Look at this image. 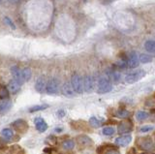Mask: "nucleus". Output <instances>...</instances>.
Segmentation results:
<instances>
[{"label": "nucleus", "instance_id": "obj_1", "mask_svg": "<svg viewBox=\"0 0 155 154\" xmlns=\"http://www.w3.org/2000/svg\"><path fill=\"white\" fill-rule=\"evenodd\" d=\"M113 89V84L110 83V80L107 76L101 77L98 80V85H97V92L99 94L108 93Z\"/></svg>", "mask_w": 155, "mask_h": 154}, {"label": "nucleus", "instance_id": "obj_2", "mask_svg": "<svg viewBox=\"0 0 155 154\" xmlns=\"http://www.w3.org/2000/svg\"><path fill=\"white\" fill-rule=\"evenodd\" d=\"M137 144L140 149H142V150H144V151H151L155 149V144L150 137L140 138L137 142Z\"/></svg>", "mask_w": 155, "mask_h": 154}, {"label": "nucleus", "instance_id": "obj_3", "mask_svg": "<svg viewBox=\"0 0 155 154\" xmlns=\"http://www.w3.org/2000/svg\"><path fill=\"white\" fill-rule=\"evenodd\" d=\"M71 84L73 88L76 91V93L81 94L84 92V80L79 74H74L71 78Z\"/></svg>", "mask_w": 155, "mask_h": 154}, {"label": "nucleus", "instance_id": "obj_4", "mask_svg": "<svg viewBox=\"0 0 155 154\" xmlns=\"http://www.w3.org/2000/svg\"><path fill=\"white\" fill-rule=\"evenodd\" d=\"M145 76V72L143 70H138L136 72H133V73L127 74L125 77V81L129 84H132L137 83L138 80H142L143 77Z\"/></svg>", "mask_w": 155, "mask_h": 154}, {"label": "nucleus", "instance_id": "obj_5", "mask_svg": "<svg viewBox=\"0 0 155 154\" xmlns=\"http://www.w3.org/2000/svg\"><path fill=\"white\" fill-rule=\"evenodd\" d=\"M59 90V80L56 78H51L47 81V87L46 91L48 94H56Z\"/></svg>", "mask_w": 155, "mask_h": 154}, {"label": "nucleus", "instance_id": "obj_6", "mask_svg": "<svg viewBox=\"0 0 155 154\" xmlns=\"http://www.w3.org/2000/svg\"><path fill=\"white\" fill-rule=\"evenodd\" d=\"M133 130V124L130 121H123L121 122L118 127H117V132L120 135H125V134H129L131 131Z\"/></svg>", "mask_w": 155, "mask_h": 154}, {"label": "nucleus", "instance_id": "obj_7", "mask_svg": "<svg viewBox=\"0 0 155 154\" xmlns=\"http://www.w3.org/2000/svg\"><path fill=\"white\" fill-rule=\"evenodd\" d=\"M12 125L19 133H25L28 130V124L25 120H23V119H18L15 122H13Z\"/></svg>", "mask_w": 155, "mask_h": 154}, {"label": "nucleus", "instance_id": "obj_8", "mask_svg": "<svg viewBox=\"0 0 155 154\" xmlns=\"http://www.w3.org/2000/svg\"><path fill=\"white\" fill-rule=\"evenodd\" d=\"M84 90L87 93H90L94 89V80L91 76H85L84 79Z\"/></svg>", "mask_w": 155, "mask_h": 154}, {"label": "nucleus", "instance_id": "obj_9", "mask_svg": "<svg viewBox=\"0 0 155 154\" xmlns=\"http://www.w3.org/2000/svg\"><path fill=\"white\" fill-rule=\"evenodd\" d=\"M140 63V58L138 54H136L135 51H132L131 54H129V57L127 59V64L129 68H136V67L139 66Z\"/></svg>", "mask_w": 155, "mask_h": 154}, {"label": "nucleus", "instance_id": "obj_10", "mask_svg": "<svg viewBox=\"0 0 155 154\" xmlns=\"http://www.w3.org/2000/svg\"><path fill=\"white\" fill-rule=\"evenodd\" d=\"M131 141H132V137H131V135L125 134V135H122L121 137H118L115 139V144L118 146H126L131 143Z\"/></svg>", "mask_w": 155, "mask_h": 154}, {"label": "nucleus", "instance_id": "obj_11", "mask_svg": "<svg viewBox=\"0 0 155 154\" xmlns=\"http://www.w3.org/2000/svg\"><path fill=\"white\" fill-rule=\"evenodd\" d=\"M62 93L64 96H66V97H74L76 94V91L73 88L71 83L66 81L62 86Z\"/></svg>", "mask_w": 155, "mask_h": 154}, {"label": "nucleus", "instance_id": "obj_12", "mask_svg": "<svg viewBox=\"0 0 155 154\" xmlns=\"http://www.w3.org/2000/svg\"><path fill=\"white\" fill-rule=\"evenodd\" d=\"M21 84L18 83V81H17L16 80H11L9 81V84H8V90H9V92L10 93H12V94H16L18 93L19 89H21Z\"/></svg>", "mask_w": 155, "mask_h": 154}, {"label": "nucleus", "instance_id": "obj_13", "mask_svg": "<svg viewBox=\"0 0 155 154\" xmlns=\"http://www.w3.org/2000/svg\"><path fill=\"white\" fill-rule=\"evenodd\" d=\"M46 87H47V80H45V78H44V77L38 78V80L35 83V89L38 91V92L43 93L44 91L46 90Z\"/></svg>", "mask_w": 155, "mask_h": 154}, {"label": "nucleus", "instance_id": "obj_14", "mask_svg": "<svg viewBox=\"0 0 155 154\" xmlns=\"http://www.w3.org/2000/svg\"><path fill=\"white\" fill-rule=\"evenodd\" d=\"M35 127L39 132H45L48 129V124L42 117H37L35 118Z\"/></svg>", "mask_w": 155, "mask_h": 154}, {"label": "nucleus", "instance_id": "obj_15", "mask_svg": "<svg viewBox=\"0 0 155 154\" xmlns=\"http://www.w3.org/2000/svg\"><path fill=\"white\" fill-rule=\"evenodd\" d=\"M11 73L13 75L14 80H16L17 81H18L21 84H23V80H22V78H21V71L19 70V68L18 66L11 67Z\"/></svg>", "mask_w": 155, "mask_h": 154}, {"label": "nucleus", "instance_id": "obj_16", "mask_svg": "<svg viewBox=\"0 0 155 154\" xmlns=\"http://www.w3.org/2000/svg\"><path fill=\"white\" fill-rule=\"evenodd\" d=\"M12 103L10 100L4 99V100H0V113H7L8 110L11 109Z\"/></svg>", "mask_w": 155, "mask_h": 154}, {"label": "nucleus", "instance_id": "obj_17", "mask_svg": "<svg viewBox=\"0 0 155 154\" xmlns=\"http://www.w3.org/2000/svg\"><path fill=\"white\" fill-rule=\"evenodd\" d=\"M107 77H108L110 80L115 81V83L120 80V74L118 73V72L110 70V69H109L108 71H107Z\"/></svg>", "mask_w": 155, "mask_h": 154}, {"label": "nucleus", "instance_id": "obj_18", "mask_svg": "<svg viewBox=\"0 0 155 154\" xmlns=\"http://www.w3.org/2000/svg\"><path fill=\"white\" fill-rule=\"evenodd\" d=\"M31 76H32V72L29 68H24L23 70H21V78H22L23 83H25V81H28L30 80Z\"/></svg>", "mask_w": 155, "mask_h": 154}, {"label": "nucleus", "instance_id": "obj_19", "mask_svg": "<svg viewBox=\"0 0 155 154\" xmlns=\"http://www.w3.org/2000/svg\"><path fill=\"white\" fill-rule=\"evenodd\" d=\"M78 143H79V144H81V146H88L92 142L89 137L81 135V136L78 137Z\"/></svg>", "mask_w": 155, "mask_h": 154}, {"label": "nucleus", "instance_id": "obj_20", "mask_svg": "<svg viewBox=\"0 0 155 154\" xmlns=\"http://www.w3.org/2000/svg\"><path fill=\"white\" fill-rule=\"evenodd\" d=\"M9 94H10V92L8 90V87L0 84V100L7 99L9 97Z\"/></svg>", "mask_w": 155, "mask_h": 154}, {"label": "nucleus", "instance_id": "obj_21", "mask_svg": "<svg viewBox=\"0 0 155 154\" xmlns=\"http://www.w3.org/2000/svg\"><path fill=\"white\" fill-rule=\"evenodd\" d=\"M62 147L66 150H70L75 147V142L73 139H66L62 143Z\"/></svg>", "mask_w": 155, "mask_h": 154}, {"label": "nucleus", "instance_id": "obj_22", "mask_svg": "<svg viewBox=\"0 0 155 154\" xmlns=\"http://www.w3.org/2000/svg\"><path fill=\"white\" fill-rule=\"evenodd\" d=\"M144 48L148 52H155V41L148 40L145 42Z\"/></svg>", "mask_w": 155, "mask_h": 154}, {"label": "nucleus", "instance_id": "obj_23", "mask_svg": "<svg viewBox=\"0 0 155 154\" xmlns=\"http://www.w3.org/2000/svg\"><path fill=\"white\" fill-rule=\"evenodd\" d=\"M136 118H137L139 121H143V120L148 118V113L143 112V110H140V112H138L137 114H136Z\"/></svg>", "mask_w": 155, "mask_h": 154}, {"label": "nucleus", "instance_id": "obj_24", "mask_svg": "<svg viewBox=\"0 0 155 154\" xmlns=\"http://www.w3.org/2000/svg\"><path fill=\"white\" fill-rule=\"evenodd\" d=\"M89 124H90V126H92L93 128H98L101 126V121L97 117L92 116L89 119Z\"/></svg>", "mask_w": 155, "mask_h": 154}, {"label": "nucleus", "instance_id": "obj_25", "mask_svg": "<svg viewBox=\"0 0 155 154\" xmlns=\"http://www.w3.org/2000/svg\"><path fill=\"white\" fill-rule=\"evenodd\" d=\"M48 107V105H38V106H33L32 108L29 109V113H36V112H39V110H46Z\"/></svg>", "mask_w": 155, "mask_h": 154}, {"label": "nucleus", "instance_id": "obj_26", "mask_svg": "<svg viewBox=\"0 0 155 154\" xmlns=\"http://www.w3.org/2000/svg\"><path fill=\"white\" fill-rule=\"evenodd\" d=\"M139 58H140V62H142V63H149V62L152 61V57L145 54H140L139 56Z\"/></svg>", "mask_w": 155, "mask_h": 154}, {"label": "nucleus", "instance_id": "obj_27", "mask_svg": "<svg viewBox=\"0 0 155 154\" xmlns=\"http://www.w3.org/2000/svg\"><path fill=\"white\" fill-rule=\"evenodd\" d=\"M1 134H2L3 137L7 138V139H11L14 136V132L10 128H5V129H3L2 131H1Z\"/></svg>", "mask_w": 155, "mask_h": 154}, {"label": "nucleus", "instance_id": "obj_28", "mask_svg": "<svg viewBox=\"0 0 155 154\" xmlns=\"http://www.w3.org/2000/svg\"><path fill=\"white\" fill-rule=\"evenodd\" d=\"M129 112L126 110H119L117 113H116V116L120 117V118H127L129 116Z\"/></svg>", "mask_w": 155, "mask_h": 154}, {"label": "nucleus", "instance_id": "obj_29", "mask_svg": "<svg viewBox=\"0 0 155 154\" xmlns=\"http://www.w3.org/2000/svg\"><path fill=\"white\" fill-rule=\"evenodd\" d=\"M115 133V129L114 127H105L103 129V134L105 136H111Z\"/></svg>", "mask_w": 155, "mask_h": 154}, {"label": "nucleus", "instance_id": "obj_30", "mask_svg": "<svg viewBox=\"0 0 155 154\" xmlns=\"http://www.w3.org/2000/svg\"><path fill=\"white\" fill-rule=\"evenodd\" d=\"M153 129H154V127L151 126V125H145V126H143L140 129V133H147V132L152 131Z\"/></svg>", "mask_w": 155, "mask_h": 154}, {"label": "nucleus", "instance_id": "obj_31", "mask_svg": "<svg viewBox=\"0 0 155 154\" xmlns=\"http://www.w3.org/2000/svg\"><path fill=\"white\" fill-rule=\"evenodd\" d=\"M4 20H5V22H6L8 25H10V26H11V27L13 28V29H15V28H16V26H15V25H14V23H13V21H12L11 20H10V18H9L8 17H5V18H4Z\"/></svg>", "mask_w": 155, "mask_h": 154}, {"label": "nucleus", "instance_id": "obj_32", "mask_svg": "<svg viewBox=\"0 0 155 154\" xmlns=\"http://www.w3.org/2000/svg\"><path fill=\"white\" fill-rule=\"evenodd\" d=\"M105 154H120V152L117 150V149H110V150H107Z\"/></svg>", "mask_w": 155, "mask_h": 154}, {"label": "nucleus", "instance_id": "obj_33", "mask_svg": "<svg viewBox=\"0 0 155 154\" xmlns=\"http://www.w3.org/2000/svg\"><path fill=\"white\" fill-rule=\"evenodd\" d=\"M57 115H58V116H59V117H63V116H64V115H65V112H64V110H58V112H57Z\"/></svg>", "mask_w": 155, "mask_h": 154}, {"label": "nucleus", "instance_id": "obj_34", "mask_svg": "<svg viewBox=\"0 0 155 154\" xmlns=\"http://www.w3.org/2000/svg\"><path fill=\"white\" fill-rule=\"evenodd\" d=\"M127 154H137V151H136V149L133 147V148H131L130 150L127 152Z\"/></svg>", "mask_w": 155, "mask_h": 154}, {"label": "nucleus", "instance_id": "obj_35", "mask_svg": "<svg viewBox=\"0 0 155 154\" xmlns=\"http://www.w3.org/2000/svg\"><path fill=\"white\" fill-rule=\"evenodd\" d=\"M57 131V133H59V132H61L62 131V129H60V128H56L55 129V132Z\"/></svg>", "mask_w": 155, "mask_h": 154}, {"label": "nucleus", "instance_id": "obj_36", "mask_svg": "<svg viewBox=\"0 0 155 154\" xmlns=\"http://www.w3.org/2000/svg\"><path fill=\"white\" fill-rule=\"evenodd\" d=\"M153 154H155V153H153Z\"/></svg>", "mask_w": 155, "mask_h": 154}]
</instances>
